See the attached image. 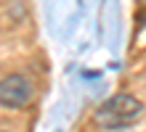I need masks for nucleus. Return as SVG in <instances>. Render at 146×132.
<instances>
[{"label": "nucleus", "mask_w": 146, "mask_h": 132, "mask_svg": "<svg viewBox=\"0 0 146 132\" xmlns=\"http://www.w3.org/2000/svg\"><path fill=\"white\" fill-rule=\"evenodd\" d=\"M143 114V103L130 93H117L106 98L104 103L96 108L93 114V121L104 129H122V127H130L135 119Z\"/></svg>", "instance_id": "nucleus-1"}, {"label": "nucleus", "mask_w": 146, "mask_h": 132, "mask_svg": "<svg viewBox=\"0 0 146 132\" xmlns=\"http://www.w3.org/2000/svg\"><path fill=\"white\" fill-rule=\"evenodd\" d=\"M32 82L24 74H5L0 79V106L3 108H24L32 100Z\"/></svg>", "instance_id": "nucleus-2"}, {"label": "nucleus", "mask_w": 146, "mask_h": 132, "mask_svg": "<svg viewBox=\"0 0 146 132\" xmlns=\"http://www.w3.org/2000/svg\"><path fill=\"white\" fill-rule=\"evenodd\" d=\"M0 132H5V129H0Z\"/></svg>", "instance_id": "nucleus-3"}]
</instances>
